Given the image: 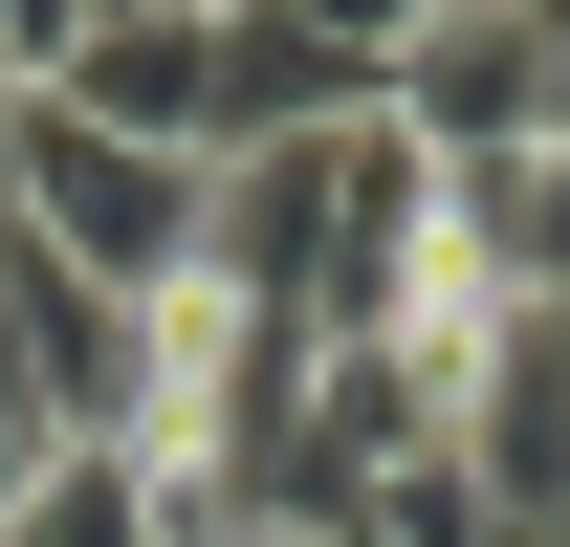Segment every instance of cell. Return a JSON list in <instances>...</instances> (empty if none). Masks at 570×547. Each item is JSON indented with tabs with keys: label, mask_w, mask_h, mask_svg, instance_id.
Wrapping results in <instances>:
<instances>
[{
	"label": "cell",
	"mask_w": 570,
	"mask_h": 547,
	"mask_svg": "<svg viewBox=\"0 0 570 547\" xmlns=\"http://www.w3.org/2000/svg\"><path fill=\"white\" fill-rule=\"evenodd\" d=\"M67 44H88V0H0V67L22 88H67Z\"/></svg>",
	"instance_id": "8992f818"
},
{
	"label": "cell",
	"mask_w": 570,
	"mask_h": 547,
	"mask_svg": "<svg viewBox=\"0 0 570 547\" xmlns=\"http://www.w3.org/2000/svg\"><path fill=\"white\" fill-rule=\"evenodd\" d=\"M45 110H88V132H132V153H198V176H219V0H154V22H88Z\"/></svg>",
	"instance_id": "3957f363"
},
{
	"label": "cell",
	"mask_w": 570,
	"mask_h": 547,
	"mask_svg": "<svg viewBox=\"0 0 570 547\" xmlns=\"http://www.w3.org/2000/svg\"><path fill=\"white\" fill-rule=\"evenodd\" d=\"M570 132V22L549 0H439L417 44H395V153L417 176H504V153Z\"/></svg>",
	"instance_id": "7a4b0ae2"
},
{
	"label": "cell",
	"mask_w": 570,
	"mask_h": 547,
	"mask_svg": "<svg viewBox=\"0 0 570 547\" xmlns=\"http://www.w3.org/2000/svg\"><path fill=\"white\" fill-rule=\"evenodd\" d=\"M285 22H330V44H352V67H395V44H417L439 0H285Z\"/></svg>",
	"instance_id": "5b68a950"
},
{
	"label": "cell",
	"mask_w": 570,
	"mask_h": 547,
	"mask_svg": "<svg viewBox=\"0 0 570 547\" xmlns=\"http://www.w3.org/2000/svg\"><path fill=\"white\" fill-rule=\"evenodd\" d=\"M330 547H373V526H330Z\"/></svg>",
	"instance_id": "9c48e42d"
},
{
	"label": "cell",
	"mask_w": 570,
	"mask_h": 547,
	"mask_svg": "<svg viewBox=\"0 0 570 547\" xmlns=\"http://www.w3.org/2000/svg\"><path fill=\"white\" fill-rule=\"evenodd\" d=\"M0 219H22L45 263H88L110 307H176V285L219 263V176H198V153H132V132H88V110H45V88H22Z\"/></svg>",
	"instance_id": "6da1fadb"
},
{
	"label": "cell",
	"mask_w": 570,
	"mask_h": 547,
	"mask_svg": "<svg viewBox=\"0 0 570 547\" xmlns=\"http://www.w3.org/2000/svg\"><path fill=\"white\" fill-rule=\"evenodd\" d=\"M88 22H154V0H88Z\"/></svg>",
	"instance_id": "ba28073f"
},
{
	"label": "cell",
	"mask_w": 570,
	"mask_h": 547,
	"mask_svg": "<svg viewBox=\"0 0 570 547\" xmlns=\"http://www.w3.org/2000/svg\"><path fill=\"white\" fill-rule=\"evenodd\" d=\"M198 547H330V526H198Z\"/></svg>",
	"instance_id": "52a82bcc"
},
{
	"label": "cell",
	"mask_w": 570,
	"mask_h": 547,
	"mask_svg": "<svg viewBox=\"0 0 570 547\" xmlns=\"http://www.w3.org/2000/svg\"><path fill=\"white\" fill-rule=\"evenodd\" d=\"M0 547H176V481H154L132 438H88V460H45L0 504Z\"/></svg>",
	"instance_id": "277c9868"
}]
</instances>
